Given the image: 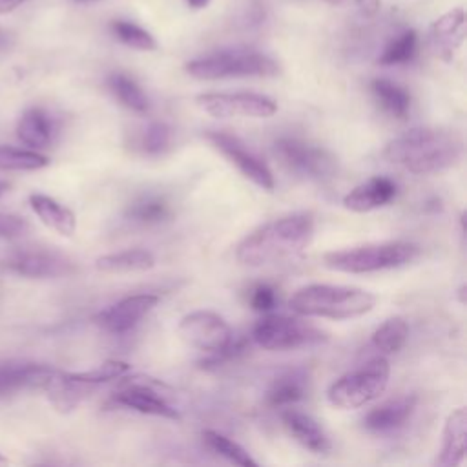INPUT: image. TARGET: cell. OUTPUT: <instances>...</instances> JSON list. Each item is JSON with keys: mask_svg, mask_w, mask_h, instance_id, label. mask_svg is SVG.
Returning <instances> with one entry per match:
<instances>
[{"mask_svg": "<svg viewBox=\"0 0 467 467\" xmlns=\"http://www.w3.org/2000/svg\"><path fill=\"white\" fill-rule=\"evenodd\" d=\"M306 394V374L301 368H292L279 374L266 390V403L270 407H288L301 401Z\"/></svg>", "mask_w": 467, "mask_h": 467, "instance_id": "cell-24", "label": "cell"}, {"mask_svg": "<svg viewBox=\"0 0 467 467\" xmlns=\"http://www.w3.org/2000/svg\"><path fill=\"white\" fill-rule=\"evenodd\" d=\"M281 420L292 438L299 441L305 449L319 454L330 451V440L327 432L312 416L296 409H286L281 412Z\"/></svg>", "mask_w": 467, "mask_h": 467, "instance_id": "cell-21", "label": "cell"}, {"mask_svg": "<svg viewBox=\"0 0 467 467\" xmlns=\"http://www.w3.org/2000/svg\"><path fill=\"white\" fill-rule=\"evenodd\" d=\"M374 305V294L339 285H306L290 297V308L306 317L352 319L370 312Z\"/></svg>", "mask_w": 467, "mask_h": 467, "instance_id": "cell-3", "label": "cell"}, {"mask_svg": "<svg viewBox=\"0 0 467 467\" xmlns=\"http://www.w3.org/2000/svg\"><path fill=\"white\" fill-rule=\"evenodd\" d=\"M416 51H418V35L414 29H407L385 46L378 62L381 66L407 64L416 57Z\"/></svg>", "mask_w": 467, "mask_h": 467, "instance_id": "cell-30", "label": "cell"}, {"mask_svg": "<svg viewBox=\"0 0 467 467\" xmlns=\"http://www.w3.org/2000/svg\"><path fill=\"white\" fill-rule=\"evenodd\" d=\"M111 403L137 410L140 414L159 416L166 420H181L179 410L170 405L151 385L150 381H126L111 396Z\"/></svg>", "mask_w": 467, "mask_h": 467, "instance_id": "cell-13", "label": "cell"}, {"mask_svg": "<svg viewBox=\"0 0 467 467\" xmlns=\"http://www.w3.org/2000/svg\"><path fill=\"white\" fill-rule=\"evenodd\" d=\"M465 38V15L463 9H452L441 15L431 27L432 47L438 57L451 60Z\"/></svg>", "mask_w": 467, "mask_h": 467, "instance_id": "cell-20", "label": "cell"}, {"mask_svg": "<svg viewBox=\"0 0 467 467\" xmlns=\"http://www.w3.org/2000/svg\"><path fill=\"white\" fill-rule=\"evenodd\" d=\"M418 246L405 241L365 244L348 250L327 252L323 255V265L336 272L345 274H368L389 268L403 266L418 257Z\"/></svg>", "mask_w": 467, "mask_h": 467, "instance_id": "cell-4", "label": "cell"}, {"mask_svg": "<svg viewBox=\"0 0 467 467\" xmlns=\"http://www.w3.org/2000/svg\"><path fill=\"white\" fill-rule=\"evenodd\" d=\"M202 438L213 452L226 458L228 462H232L235 465H243V467H257V462L237 441L226 438L224 434L215 432V431H204Z\"/></svg>", "mask_w": 467, "mask_h": 467, "instance_id": "cell-31", "label": "cell"}, {"mask_svg": "<svg viewBox=\"0 0 467 467\" xmlns=\"http://www.w3.org/2000/svg\"><path fill=\"white\" fill-rule=\"evenodd\" d=\"M328 4H332V5H345L347 2H350V0H327Z\"/></svg>", "mask_w": 467, "mask_h": 467, "instance_id": "cell-42", "label": "cell"}, {"mask_svg": "<svg viewBox=\"0 0 467 467\" xmlns=\"http://www.w3.org/2000/svg\"><path fill=\"white\" fill-rule=\"evenodd\" d=\"M314 237L310 213H290L248 234L235 248V259L248 266H263L301 254Z\"/></svg>", "mask_w": 467, "mask_h": 467, "instance_id": "cell-2", "label": "cell"}, {"mask_svg": "<svg viewBox=\"0 0 467 467\" xmlns=\"http://www.w3.org/2000/svg\"><path fill=\"white\" fill-rule=\"evenodd\" d=\"M26 0H0V15H7L15 11L18 5H22Z\"/></svg>", "mask_w": 467, "mask_h": 467, "instance_id": "cell-39", "label": "cell"}, {"mask_svg": "<svg viewBox=\"0 0 467 467\" xmlns=\"http://www.w3.org/2000/svg\"><path fill=\"white\" fill-rule=\"evenodd\" d=\"M168 213H170V208L164 199L146 195V197H140L139 201H135L128 208L126 217L139 224H155V223L164 221L168 217Z\"/></svg>", "mask_w": 467, "mask_h": 467, "instance_id": "cell-32", "label": "cell"}, {"mask_svg": "<svg viewBox=\"0 0 467 467\" xmlns=\"http://www.w3.org/2000/svg\"><path fill=\"white\" fill-rule=\"evenodd\" d=\"M108 86H109L111 93L119 99V102L122 106H126L128 109H131L135 113H146L148 111L150 100L133 78L126 77L124 73H113L108 78Z\"/></svg>", "mask_w": 467, "mask_h": 467, "instance_id": "cell-27", "label": "cell"}, {"mask_svg": "<svg viewBox=\"0 0 467 467\" xmlns=\"http://www.w3.org/2000/svg\"><path fill=\"white\" fill-rule=\"evenodd\" d=\"M248 181L270 192L274 190V175L270 168L235 135L228 131H206L204 135Z\"/></svg>", "mask_w": 467, "mask_h": 467, "instance_id": "cell-11", "label": "cell"}, {"mask_svg": "<svg viewBox=\"0 0 467 467\" xmlns=\"http://www.w3.org/2000/svg\"><path fill=\"white\" fill-rule=\"evenodd\" d=\"M252 339L266 350H292L327 343L328 334L306 321L268 314L254 325Z\"/></svg>", "mask_w": 467, "mask_h": 467, "instance_id": "cell-7", "label": "cell"}, {"mask_svg": "<svg viewBox=\"0 0 467 467\" xmlns=\"http://www.w3.org/2000/svg\"><path fill=\"white\" fill-rule=\"evenodd\" d=\"M396 192L398 188L392 179L378 175L352 188L343 197V206L350 212L365 213L389 204L396 197Z\"/></svg>", "mask_w": 467, "mask_h": 467, "instance_id": "cell-16", "label": "cell"}, {"mask_svg": "<svg viewBox=\"0 0 467 467\" xmlns=\"http://www.w3.org/2000/svg\"><path fill=\"white\" fill-rule=\"evenodd\" d=\"M77 4H91V2H99V0H73Z\"/></svg>", "mask_w": 467, "mask_h": 467, "instance_id": "cell-43", "label": "cell"}, {"mask_svg": "<svg viewBox=\"0 0 467 467\" xmlns=\"http://www.w3.org/2000/svg\"><path fill=\"white\" fill-rule=\"evenodd\" d=\"M416 396H398L374 407L363 418V427L370 432H390L407 423L416 409Z\"/></svg>", "mask_w": 467, "mask_h": 467, "instance_id": "cell-18", "label": "cell"}, {"mask_svg": "<svg viewBox=\"0 0 467 467\" xmlns=\"http://www.w3.org/2000/svg\"><path fill=\"white\" fill-rule=\"evenodd\" d=\"M2 463H7V458H5V456L0 452V465H2Z\"/></svg>", "mask_w": 467, "mask_h": 467, "instance_id": "cell-44", "label": "cell"}, {"mask_svg": "<svg viewBox=\"0 0 467 467\" xmlns=\"http://www.w3.org/2000/svg\"><path fill=\"white\" fill-rule=\"evenodd\" d=\"M55 122L42 108H29L16 124V137L29 148L42 150L53 142Z\"/></svg>", "mask_w": 467, "mask_h": 467, "instance_id": "cell-22", "label": "cell"}, {"mask_svg": "<svg viewBox=\"0 0 467 467\" xmlns=\"http://www.w3.org/2000/svg\"><path fill=\"white\" fill-rule=\"evenodd\" d=\"M188 2V5L190 7H193V9H201V7H204L210 0H186Z\"/></svg>", "mask_w": 467, "mask_h": 467, "instance_id": "cell-40", "label": "cell"}, {"mask_svg": "<svg viewBox=\"0 0 467 467\" xmlns=\"http://www.w3.org/2000/svg\"><path fill=\"white\" fill-rule=\"evenodd\" d=\"M29 206L36 213V217L51 230L64 237H71L77 230V219L75 213L55 201L49 195L44 193H31L29 195Z\"/></svg>", "mask_w": 467, "mask_h": 467, "instance_id": "cell-23", "label": "cell"}, {"mask_svg": "<svg viewBox=\"0 0 467 467\" xmlns=\"http://www.w3.org/2000/svg\"><path fill=\"white\" fill-rule=\"evenodd\" d=\"M130 370H131V365H128L126 361L108 359V361L97 365L95 368H89V370H84V372H75V374H77L78 379H82V381H86V383H89L91 387L97 389L102 383H108V381L122 378Z\"/></svg>", "mask_w": 467, "mask_h": 467, "instance_id": "cell-34", "label": "cell"}, {"mask_svg": "<svg viewBox=\"0 0 467 467\" xmlns=\"http://www.w3.org/2000/svg\"><path fill=\"white\" fill-rule=\"evenodd\" d=\"M95 266L102 272L109 274H128V272H142L155 266V257L151 252L144 248H131L117 254L102 255L95 261Z\"/></svg>", "mask_w": 467, "mask_h": 467, "instance_id": "cell-25", "label": "cell"}, {"mask_svg": "<svg viewBox=\"0 0 467 467\" xmlns=\"http://www.w3.org/2000/svg\"><path fill=\"white\" fill-rule=\"evenodd\" d=\"M275 290L266 285V283H259L250 290V306L257 312H268L275 306Z\"/></svg>", "mask_w": 467, "mask_h": 467, "instance_id": "cell-36", "label": "cell"}, {"mask_svg": "<svg viewBox=\"0 0 467 467\" xmlns=\"http://www.w3.org/2000/svg\"><path fill=\"white\" fill-rule=\"evenodd\" d=\"M7 190H9V182H7V181H2V179H0V195H4V193H5Z\"/></svg>", "mask_w": 467, "mask_h": 467, "instance_id": "cell-41", "label": "cell"}, {"mask_svg": "<svg viewBox=\"0 0 467 467\" xmlns=\"http://www.w3.org/2000/svg\"><path fill=\"white\" fill-rule=\"evenodd\" d=\"M177 330L188 345L208 354L224 348L234 337L228 323L219 314L210 310L186 314L181 319Z\"/></svg>", "mask_w": 467, "mask_h": 467, "instance_id": "cell-12", "label": "cell"}, {"mask_svg": "<svg viewBox=\"0 0 467 467\" xmlns=\"http://www.w3.org/2000/svg\"><path fill=\"white\" fill-rule=\"evenodd\" d=\"M409 336V327L407 321L400 316L389 317L387 321H383L372 334V345L376 347V350H379L381 354H394L398 352Z\"/></svg>", "mask_w": 467, "mask_h": 467, "instance_id": "cell-28", "label": "cell"}, {"mask_svg": "<svg viewBox=\"0 0 467 467\" xmlns=\"http://www.w3.org/2000/svg\"><path fill=\"white\" fill-rule=\"evenodd\" d=\"M55 370L35 361H0V396L26 389H44Z\"/></svg>", "mask_w": 467, "mask_h": 467, "instance_id": "cell-15", "label": "cell"}, {"mask_svg": "<svg viewBox=\"0 0 467 467\" xmlns=\"http://www.w3.org/2000/svg\"><path fill=\"white\" fill-rule=\"evenodd\" d=\"M2 40H4V33L0 31V44H2Z\"/></svg>", "mask_w": 467, "mask_h": 467, "instance_id": "cell-45", "label": "cell"}, {"mask_svg": "<svg viewBox=\"0 0 467 467\" xmlns=\"http://www.w3.org/2000/svg\"><path fill=\"white\" fill-rule=\"evenodd\" d=\"M27 230H29V224L26 223V219L13 213H0V237L4 239L20 237Z\"/></svg>", "mask_w": 467, "mask_h": 467, "instance_id": "cell-37", "label": "cell"}, {"mask_svg": "<svg viewBox=\"0 0 467 467\" xmlns=\"http://www.w3.org/2000/svg\"><path fill=\"white\" fill-rule=\"evenodd\" d=\"M465 451H467V416H465V409L458 407L445 420L441 449L434 463L440 467L460 465L465 458Z\"/></svg>", "mask_w": 467, "mask_h": 467, "instance_id": "cell-19", "label": "cell"}, {"mask_svg": "<svg viewBox=\"0 0 467 467\" xmlns=\"http://www.w3.org/2000/svg\"><path fill=\"white\" fill-rule=\"evenodd\" d=\"M171 144V128L164 122H153L142 135V150L148 155H161Z\"/></svg>", "mask_w": 467, "mask_h": 467, "instance_id": "cell-35", "label": "cell"}, {"mask_svg": "<svg viewBox=\"0 0 467 467\" xmlns=\"http://www.w3.org/2000/svg\"><path fill=\"white\" fill-rule=\"evenodd\" d=\"M186 73L201 80L235 77H274L279 66L266 55L252 49H226L206 55L186 64Z\"/></svg>", "mask_w": 467, "mask_h": 467, "instance_id": "cell-5", "label": "cell"}, {"mask_svg": "<svg viewBox=\"0 0 467 467\" xmlns=\"http://www.w3.org/2000/svg\"><path fill=\"white\" fill-rule=\"evenodd\" d=\"M0 265L11 274L31 279L62 277L75 270V265L67 255L38 244L13 246L2 255Z\"/></svg>", "mask_w": 467, "mask_h": 467, "instance_id": "cell-9", "label": "cell"}, {"mask_svg": "<svg viewBox=\"0 0 467 467\" xmlns=\"http://www.w3.org/2000/svg\"><path fill=\"white\" fill-rule=\"evenodd\" d=\"M195 104L217 119H266L277 111V104L259 93H201L195 97Z\"/></svg>", "mask_w": 467, "mask_h": 467, "instance_id": "cell-10", "label": "cell"}, {"mask_svg": "<svg viewBox=\"0 0 467 467\" xmlns=\"http://www.w3.org/2000/svg\"><path fill=\"white\" fill-rule=\"evenodd\" d=\"M390 365L385 358H376L363 367L343 374L327 390L328 401L337 409H358L376 400L389 385Z\"/></svg>", "mask_w": 467, "mask_h": 467, "instance_id": "cell-6", "label": "cell"}, {"mask_svg": "<svg viewBox=\"0 0 467 467\" xmlns=\"http://www.w3.org/2000/svg\"><path fill=\"white\" fill-rule=\"evenodd\" d=\"M159 303L157 296L151 294H137V296H128L111 305L109 308L102 310L97 317L95 323L113 334H122L133 328L148 312H151Z\"/></svg>", "mask_w": 467, "mask_h": 467, "instance_id": "cell-14", "label": "cell"}, {"mask_svg": "<svg viewBox=\"0 0 467 467\" xmlns=\"http://www.w3.org/2000/svg\"><path fill=\"white\" fill-rule=\"evenodd\" d=\"M111 31L128 47L140 49V51H153V49H157L155 38L146 29H142L140 26H137L133 22L115 20L111 24Z\"/></svg>", "mask_w": 467, "mask_h": 467, "instance_id": "cell-33", "label": "cell"}, {"mask_svg": "<svg viewBox=\"0 0 467 467\" xmlns=\"http://www.w3.org/2000/svg\"><path fill=\"white\" fill-rule=\"evenodd\" d=\"M370 89L379 102V106L396 119H405L410 108V95L398 84L387 78H374Z\"/></svg>", "mask_w": 467, "mask_h": 467, "instance_id": "cell-26", "label": "cell"}, {"mask_svg": "<svg viewBox=\"0 0 467 467\" xmlns=\"http://www.w3.org/2000/svg\"><path fill=\"white\" fill-rule=\"evenodd\" d=\"M274 153L288 171L310 181H328L337 173V159L328 150L299 139H277Z\"/></svg>", "mask_w": 467, "mask_h": 467, "instance_id": "cell-8", "label": "cell"}, {"mask_svg": "<svg viewBox=\"0 0 467 467\" xmlns=\"http://www.w3.org/2000/svg\"><path fill=\"white\" fill-rule=\"evenodd\" d=\"M44 390L58 412H71L95 390V387L78 379L75 372L55 370Z\"/></svg>", "mask_w": 467, "mask_h": 467, "instance_id": "cell-17", "label": "cell"}, {"mask_svg": "<svg viewBox=\"0 0 467 467\" xmlns=\"http://www.w3.org/2000/svg\"><path fill=\"white\" fill-rule=\"evenodd\" d=\"M49 164V159L38 151L0 146V170L4 171H35Z\"/></svg>", "mask_w": 467, "mask_h": 467, "instance_id": "cell-29", "label": "cell"}, {"mask_svg": "<svg viewBox=\"0 0 467 467\" xmlns=\"http://www.w3.org/2000/svg\"><path fill=\"white\" fill-rule=\"evenodd\" d=\"M352 2L359 7L361 15H365V16H372L379 9V0H352Z\"/></svg>", "mask_w": 467, "mask_h": 467, "instance_id": "cell-38", "label": "cell"}, {"mask_svg": "<svg viewBox=\"0 0 467 467\" xmlns=\"http://www.w3.org/2000/svg\"><path fill=\"white\" fill-rule=\"evenodd\" d=\"M462 139L445 128H412L387 142L383 157L416 175L440 173L462 157Z\"/></svg>", "mask_w": 467, "mask_h": 467, "instance_id": "cell-1", "label": "cell"}]
</instances>
